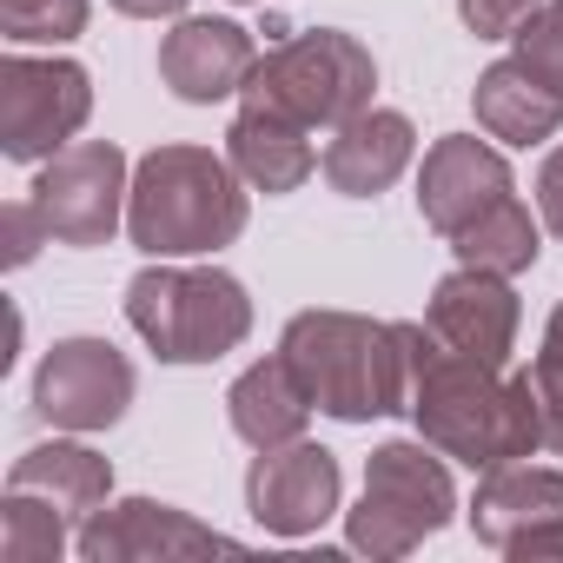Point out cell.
<instances>
[{
	"label": "cell",
	"instance_id": "cell-1",
	"mask_svg": "<svg viewBox=\"0 0 563 563\" xmlns=\"http://www.w3.org/2000/svg\"><path fill=\"white\" fill-rule=\"evenodd\" d=\"M398 339H405V372H411V424L424 444H438L444 457L471 471L543 451V405L530 391V372L510 378L504 365L464 358L431 325H411V319H398Z\"/></svg>",
	"mask_w": 563,
	"mask_h": 563
},
{
	"label": "cell",
	"instance_id": "cell-2",
	"mask_svg": "<svg viewBox=\"0 0 563 563\" xmlns=\"http://www.w3.org/2000/svg\"><path fill=\"white\" fill-rule=\"evenodd\" d=\"M245 179L212 146H153L133 166L126 239L146 258H199L245 232Z\"/></svg>",
	"mask_w": 563,
	"mask_h": 563
},
{
	"label": "cell",
	"instance_id": "cell-3",
	"mask_svg": "<svg viewBox=\"0 0 563 563\" xmlns=\"http://www.w3.org/2000/svg\"><path fill=\"white\" fill-rule=\"evenodd\" d=\"M312 391V405L339 424H372L391 411H411V372H405V339L385 319L365 312H299L278 339Z\"/></svg>",
	"mask_w": 563,
	"mask_h": 563
},
{
	"label": "cell",
	"instance_id": "cell-4",
	"mask_svg": "<svg viewBox=\"0 0 563 563\" xmlns=\"http://www.w3.org/2000/svg\"><path fill=\"white\" fill-rule=\"evenodd\" d=\"M126 325L153 345L159 365H212L252 339V299L225 265L153 258L126 286Z\"/></svg>",
	"mask_w": 563,
	"mask_h": 563
},
{
	"label": "cell",
	"instance_id": "cell-5",
	"mask_svg": "<svg viewBox=\"0 0 563 563\" xmlns=\"http://www.w3.org/2000/svg\"><path fill=\"white\" fill-rule=\"evenodd\" d=\"M372 87H378V67H372V47L358 34H339V27H312V34H286L272 41L245 87H239V107H265V113H286L299 126H345L352 113L372 107Z\"/></svg>",
	"mask_w": 563,
	"mask_h": 563
},
{
	"label": "cell",
	"instance_id": "cell-6",
	"mask_svg": "<svg viewBox=\"0 0 563 563\" xmlns=\"http://www.w3.org/2000/svg\"><path fill=\"white\" fill-rule=\"evenodd\" d=\"M457 510V484L444 471V451L424 438H391L365 457V490L345 510V537L352 550L391 563L411 556L424 537H438Z\"/></svg>",
	"mask_w": 563,
	"mask_h": 563
},
{
	"label": "cell",
	"instance_id": "cell-7",
	"mask_svg": "<svg viewBox=\"0 0 563 563\" xmlns=\"http://www.w3.org/2000/svg\"><path fill=\"white\" fill-rule=\"evenodd\" d=\"M87 113H93V80L80 60H34V54L0 60V153L14 166H41L60 146H74Z\"/></svg>",
	"mask_w": 563,
	"mask_h": 563
},
{
	"label": "cell",
	"instance_id": "cell-8",
	"mask_svg": "<svg viewBox=\"0 0 563 563\" xmlns=\"http://www.w3.org/2000/svg\"><path fill=\"white\" fill-rule=\"evenodd\" d=\"M126 153L113 140H74L54 159H41L34 206L60 245H107L126 219Z\"/></svg>",
	"mask_w": 563,
	"mask_h": 563
},
{
	"label": "cell",
	"instance_id": "cell-9",
	"mask_svg": "<svg viewBox=\"0 0 563 563\" xmlns=\"http://www.w3.org/2000/svg\"><path fill=\"white\" fill-rule=\"evenodd\" d=\"M471 530L484 550L510 563H550L563 556V471L543 464H490L471 497Z\"/></svg>",
	"mask_w": 563,
	"mask_h": 563
},
{
	"label": "cell",
	"instance_id": "cell-10",
	"mask_svg": "<svg viewBox=\"0 0 563 563\" xmlns=\"http://www.w3.org/2000/svg\"><path fill=\"white\" fill-rule=\"evenodd\" d=\"M140 378H133V358L113 345V339H60L41 372H34V411L54 424V431H113L133 405Z\"/></svg>",
	"mask_w": 563,
	"mask_h": 563
},
{
	"label": "cell",
	"instance_id": "cell-11",
	"mask_svg": "<svg viewBox=\"0 0 563 563\" xmlns=\"http://www.w3.org/2000/svg\"><path fill=\"white\" fill-rule=\"evenodd\" d=\"M339 497H345L339 457L306 438L258 451L245 471V510L265 537H312L325 517H339Z\"/></svg>",
	"mask_w": 563,
	"mask_h": 563
},
{
	"label": "cell",
	"instance_id": "cell-12",
	"mask_svg": "<svg viewBox=\"0 0 563 563\" xmlns=\"http://www.w3.org/2000/svg\"><path fill=\"white\" fill-rule=\"evenodd\" d=\"M74 550L87 563H140V556H206V550H232V537H219L212 523L159 504V497H120V504H100Z\"/></svg>",
	"mask_w": 563,
	"mask_h": 563
},
{
	"label": "cell",
	"instance_id": "cell-13",
	"mask_svg": "<svg viewBox=\"0 0 563 563\" xmlns=\"http://www.w3.org/2000/svg\"><path fill=\"white\" fill-rule=\"evenodd\" d=\"M517 192V179H510V166H504V153L490 146V140H477V133H451V140H438L431 153H424V166H418V212H424V225L431 232H464L477 212H490L497 199H510Z\"/></svg>",
	"mask_w": 563,
	"mask_h": 563
},
{
	"label": "cell",
	"instance_id": "cell-14",
	"mask_svg": "<svg viewBox=\"0 0 563 563\" xmlns=\"http://www.w3.org/2000/svg\"><path fill=\"white\" fill-rule=\"evenodd\" d=\"M517 292L504 272H477V265H457L451 278H438V292L424 306V325L464 352V358H484V365H510L517 352Z\"/></svg>",
	"mask_w": 563,
	"mask_h": 563
},
{
	"label": "cell",
	"instance_id": "cell-15",
	"mask_svg": "<svg viewBox=\"0 0 563 563\" xmlns=\"http://www.w3.org/2000/svg\"><path fill=\"white\" fill-rule=\"evenodd\" d=\"M252 60H258V47L239 21H179L159 41V80L192 107H212V100L239 93Z\"/></svg>",
	"mask_w": 563,
	"mask_h": 563
},
{
	"label": "cell",
	"instance_id": "cell-16",
	"mask_svg": "<svg viewBox=\"0 0 563 563\" xmlns=\"http://www.w3.org/2000/svg\"><path fill=\"white\" fill-rule=\"evenodd\" d=\"M411 153H418L411 120L391 113V107H365V113H352L345 126H332L319 166H325L332 192H345V199H378V192L411 166Z\"/></svg>",
	"mask_w": 563,
	"mask_h": 563
},
{
	"label": "cell",
	"instance_id": "cell-17",
	"mask_svg": "<svg viewBox=\"0 0 563 563\" xmlns=\"http://www.w3.org/2000/svg\"><path fill=\"white\" fill-rule=\"evenodd\" d=\"M312 411H319V405H312V391H306V378H299V365H292L286 352L258 358V365L239 372L232 391H225V418H232V431H239L252 451H272V444L306 438Z\"/></svg>",
	"mask_w": 563,
	"mask_h": 563
},
{
	"label": "cell",
	"instance_id": "cell-18",
	"mask_svg": "<svg viewBox=\"0 0 563 563\" xmlns=\"http://www.w3.org/2000/svg\"><path fill=\"white\" fill-rule=\"evenodd\" d=\"M225 159L239 166V179L265 199L278 192H299L319 166L312 153V126L286 120V113H265V107H239V120L225 126Z\"/></svg>",
	"mask_w": 563,
	"mask_h": 563
},
{
	"label": "cell",
	"instance_id": "cell-19",
	"mask_svg": "<svg viewBox=\"0 0 563 563\" xmlns=\"http://www.w3.org/2000/svg\"><path fill=\"white\" fill-rule=\"evenodd\" d=\"M8 490H34V497L60 504L74 523H87L100 504H113V464L100 451H87V444L54 438V444H34V451L14 457Z\"/></svg>",
	"mask_w": 563,
	"mask_h": 563
},
{
	"label": "cell",
	"instance_id": "cell-20",
	"mask_svg": "<svg viewBox=\"0 0 563 563\" xmlns=\"http://www.w3.org/2000/svg\"><path fill=\"white\" fill-rule=\"evenodd\" d=\"M471 107H477V126L504 146H537L563 126V93H550L517 60H490L471 87Z\"/></svg>",
	"mask_w": 563,
	"mask_h": 563
},
{
	"label": "cell",
	"instance_id": "cell-21",
	"mask_svg": "<svg viewBox=\"0 0 563 563\" xmlns=\"http://www.w3.org/2000/svg\"><path fill=\"white\" fill-rule=\"evenodd\" d=\"M451 252H457V265H477V272H504V278H517V272H530L537 265V219H530V206L510 192V199H497L490 212H477L464 232H451Z\"/></svg>",
	"mask_w": 563,
	"mask_h": 563
},
{
	"label": "cell",
	"instance_id": "cell-22",
	"mask_svg": "<svg viewBox=\"0 0 563 563\" xmlns=\"http://www.w3.org/2000/svg\"><path fill=\"white\" fill-rule=\"evenodd\" d=\"M67 510L34 497V490H8V504H0V556L8 563H54L67 550Z\"/></svg>",
	"mask_w": 563,
	"mask_h": 563
},
{
	"label": "cell",
	"instance_id": "cell-23",
	"mask_svg": "<svg viewBox=\"0 0 563 563\" xmlns=\"http://www.w3.org/2000/svg\"><path fill=\"white\" fill-rule=\"evenodd\" d=\"M87 0H0V34L14 47H60L87 34Z\"/></svg>",
	"mask_w": 563,
	"mask_h": 563
},
{
	"label": "cell",
	"instance_id": "cell-24",
	"mask_svg": "<svg viewBox=\"0 0 563 563\" xmlns=\"http://www.w3.org/2000/svg\"><path fill=\"white\" fill-rule=\"evenodd\" d=\"M510 60L523 67V74H537L550 93H563V0H543V8L510 34Z\"/></svg>",
	"mask_w": 563,
	"mask_h": 563
},
{
	"label": "cell",
	"instance_id": "cell-25",
	"mask_svg": "<svg viewBox=\"0 0 563 563\" xmlns=\"http://www.w3.org/2000/svg\"><path fill=\"white\" fill-rule=\"evenodd\" d=\"M530 391L543 405V451H563V306L543 325V345L530 358Z\"/></svg>",
	"mask_w": 563,
	"mask_h": 563
},
{
	"label": "cell",
	"instance_id": "cell-26",
	"mask_svg": "<svg viewBox=\"0 0 563 563\" xmlns=\"http://www.w3.org/2000/svg\"><path fill=\"white\" fill-rule=\"evenodd\" d=\"M543 8V0H457V14L477 41H510L530 14Z\"/></svg>",
	"mask_w": 563,
	"mask_h": 563
},
{
	"label": "cell",
	"instance_id": "cell-27",
	"mask_svg": "<svg viewBox=\"0 0 563 563\" xmlns=\"http://www.w3.org/2000/svg\"><path fill=\"white\" fill-rule=\"evenodd\" d=\"M0 219H8V265H14V272H21L41 245H54V232H47L34 192H27V199H8V212H0Z\"/></svg>",
	"mask_w": 563,
	"mask_h": 563
},
{
	"label": "cell",
	"instance_id": "cell-28",
	"mask_svg": "<svg viewBox=\"0 0 563 563\" xmlns=\"http://www.w3.org/2000/svg\"><path fill=\"white\" fill-rule=\"evenodd\" d=\"M537 212H543V225L563 239V146H550V159L537 166Z\"/></svg>",
	"mask_w": 563,
	"mask_h": 563
},
{
	"label": "cell",
	"instance_id": "cell-29",
	"mask_svg": "<svg viewBox=\"0 0 563 563\" xmlns=\"http://www.w3.org/2000/svg\"><path fill=\"white\" fill-rule=\"evenodd\" d=\"M113 8L133 21H166V14H186V0H113Z\"/></svg>",
	"mask_w": 563,
	"mask_h": 563
}]
</instances>
